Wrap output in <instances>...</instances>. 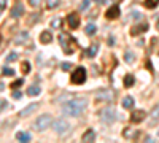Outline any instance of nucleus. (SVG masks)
Here are the masks:
<instances>
[{"instance_id": "14", "label": "nucleus", "mask_w": 159, "mask_h": 143, "mask_svg": "<svg viewBox=\"0 0 159 143\" xmlns=\"http://www.w3.org/2000/svg\"><path fill=\"white\" fill-rule=\"evenodd\" d=\"M96 140V132L92 129H88L86 132L83 134V137H81V142H86V143H91Z\"/></svg>"}, {"instance_id": "27", "label": "nucleus", "mask_w": 159, "mask_h": 143, "mask_svg": "<svg viewBox=\"0 0 159 143\" xmlns=\"http://www.w3.org/2000/svg\"><path fill=\"white\" fill-rule=\"evenodd\" d=\"M57 3H59V0H46V6H48L49 10H51V8H56Z\"/></svg>"}, {"instance_id": "38", "label": "nucleus", "mask_w": 159, "mask_h": 143, "mask_svg": "<svg viewBox=\"0 0 159 143\" xmlns=\"http://www.w3.org/2000/svg\"><path fill=\"white\" fill-rule=\"evenodd\" d=\"M0 103H2V110H5V108L8 107V102H6L5 99H2V102H0Z\"/></svg>"}, {"instance_id": "12", "label": "nucleus", "mask_w": 159, "mask_h": 143, "mask_svg": "<svg viewBox=\"0 0 159 143\" xmlns=\"http://www.w3.org/2000/svg\"><path fill=\"white\" fill-rule=\"evenodd\" d=\"M22 13H24V5H22L21 2H18L16 5H14L13 8H11V13H10V14H11V18H14V19H16V18L21 16Z\"/></svg>"}, {"instance_id": "8", "label": "nucleus", "mask_w": 159, "mask_h": 143, "mask_svg": "<svg viewBox=\"0 0 159 143\" xmlns=\"http://www.w3.org/2000/svg\"><path fill=\"white\" fill-rule=\"evenodd\" d=\"M111 99H113V94H111L110 91H105V89H99L97 94H96V100H103V102H111Z\"/></svg>"}, {"instance_id": "22", "label": "nucleus", "mask_w": 159, "mask_h": 143, "mask_svg": "<svg viewBox=\"0 0 159 143\" xmlns=\"http://www.w3.org/2000/svg\"><path fill=\"white\" fill-rule=\"evenodd\" d=\"M40 88L38 86H30L29 89H27V94L30 95V97H35V95H40Z\"/></svg>"}, {"instance_id": "36", "label": "nucleus", "mask_w": 159, "mask_h": 143, "mask_svg": "<svg viewBox=\"0 0 159 143\" xmlns=\"http://www.w3.org/2000/svg\"><path fill=\"white\" fill-rule=\"evenodd\" d=\"M132 18H134V19H137V21H138V19H142V18H143V14H142V13H138V11H135V13L132 14Z\"/></svg>"}, {"instance_id": "10", "label": "nucleus", "mask_w": 159, "mask_h": 143, "mask_svg": "<svg viewBox=\"0 0 159 143\" xmlns=\"http://www.w3.org/2000/svg\"><path fill=\"white\" fill-rule=\"evenodd\" d=\"M145 118H146V113L143 110H135V111H132V115H130V121H132L134 124L142 122Z\"/></svg>"}, {"instance_id": "25", "label": "nucleus", "mask_w": 159, "mask_h": 143, "mask_svg": "<svg viewBox=\"0 0 159 143\" xmlns=\"http://www.w3.org/2000/svg\"><path fill=\"white\" fill-rule=\"evenodd\" d=\"M134 83H135V80H134L132 75H126V76H124V86H126V88H130Z\"/></svg>"}, {"instance_id": "28", "label": "nucleus", "mask_w": 159, "mask_h": 143, "mask_svg": "<svg viewBox=\"0 0 159 143\" xmlns=\"http://www.w3.org/2000/svg\"><path fill=\"white\" fill-rule=\"evenodd\" d=\"M2 73H3V75H8V76H13L14 75V70H13V68H8V67H3L2 68Z\"/></svg>"}, {"instance_id": "7", "label": "nucleus", "mask_w": 159, "mask_h": 143, "mask_svg": "<svg viewBox=\"0 0 159 143\" xmlns=\"http://www.w3.org/2000/svg\"><path fill=\"white\" fill-rule=\"evenodd\" d=\"M67 22L70 29H78L80 27V14L78 13H70L67 16Z\"/></svg>"}, {"instance_id": "5", "label": "nucleus", "mask_w": 159, "mask_h": 143, "mask_svg": "<svg viewBox=\"0 0 159 143\" xmlns=\"http://www.w3.org/2000/svg\"><path fill=\"white\" fill-rule=\"evenodd\" d=\"M70 81L73 84H83L84 81H86V70H84L83 67H78L75 68L70 76Z\"/></svg>"}, {"instance_id": "34", "label": "nucleus", "mask_w": 159, "mask_h": 143, "mask_svg": "<svg viewBox=\"0 0 159 143\" xmlns=\"http://www.w3.org/2000/svg\"><path fill=\"white\" fill-rule=\"evenodd\" d=\"M51 26L54 27V29H57V27L61 26V19H53V21H51Z\"/></svg>"}, {"instance_id": "29", "label": "nucleus", "mask_w": 159, "mask_h": 143, "mask_svg": "<svg viewBox=\"0 0 159 143\" xmlns=\"http://www.w3.org/2000/svg\"><path fill=\"white\" fill-rule=\"evenodd\" d=\"M18 59V53H11L6 56V62H13V60H16Z\"/></svg>"}, {"instance_id": "23", "label": "nucleus", "mask_w": 159, "mask_h": 143, "mask_svg": "<svg viewBox=\"0 0 159 143\" xmlns=\"http://www.w3.org/2000/svg\"><path fill=\"white\" fill-rule=\"evenodd\" d=\"M143 5H145L148 10H153V8H156V6L159 5V0H145Z\"/></svg>"}, {"instance_id": "35", "label": "nucleus", "mask_w": 159, "mask_h": 143, "mask_svg": "<svg viewBox=\"0 0 159 143\" xmlns=\"http://www.w3.org/2000/svg\"><path fill=\"white\" fill-rule=\"evenodd\" d=\"M40 2H41V0H29L30 6H38V5H40Z\"/></svg>"}, {"instance_id": "40", "label": "nucleus", "mask_w": 159, "mask_h": 143, "mask_svg": "<svg viewBox=\"0 0 159 143\" xmlns=\"http://www.w3.org/2000/svg\"><path fill=\"white\" fill-rule=\"evenodd\" d=\"M5 6H6V0H2V6H0V8H2V11L5 10Z\"/></svg>"}, {"instance_id": "1", "label": "nucleus", "mask_w": 159, "mask_h": 143, "mask_svg": "<svg viewBox=\"0 0 159 143\" xmlns=\"http://www.w3.org/2000/svg\"><path fill=\"white\" fill-rule=\"evenodd\" d=\"M86 99H73L62 107V111H64L65 116H80L86 110Z\"/></svg>"}, {"instance_id": "42", "label": "nucleus", "mask_w": 159, "mask_h": 143, "mask_svg": "<svg viewBox=\"0 0 159 143\" xmlns=\"http://www.w3.org/2000/svg\"><path fill=\"white\" fill-rule=\"evenodd\" d=\"M96 2H99V3H103V0H96Z\"/></svg>"}, {"instance_id": "3", "label": "nucleus", "mask_w": 159, "mask_h": 143, "mask_svg": "<svg viewBox=\"0 0 159 143\" xmlns=\"http://www.w3.org/2000/svg\"><path fill=\"white\" fill-rule=\"evenodd\" d=\"M99 115H100V118H102V121L107 122V124H111V122L116 119V116H118V115H116V110L113 107H105L103 110H100Z\"/></svg>"}, {"instance_id": "21", "label": "nucleus", "mask_w": 159, "mask_h": 143, "mask_svg": "<svg viewBox=\"0 0 159 143\" xmlns=\"http://www.w3.org/2000/svg\"><path fill=\"white\" fill-rule=\"evenodd\" d=\"M134 97H130V95H127V97H124V100H123V107L124 108H132L134 107Z\"/></svg>"}, {"instance_id": "6", "label": "nucleus", "mask_w": 159, "mask_h": 143, "mask_svg": "<svg viewBox=\"0 0 159 143\" xmlns=\"http://www.w3.org/2000/svg\"><path fill=\"white\" fill-rule=\"evenodd\" d=\"M53 127H54V130H56V134H59V135H64L70 130V124H68L65 119H57V121H54Z\"/></svg>"}, {"instance_id": "33", "label": "nucleus", "mask_w": 159, "mask_h": 143, "mask_svg": "<svg viewBox=\"0 0 159 143\" xmlns=\"http://www.w3.org/2000/svg\"><path fill=\"white\" fill-rule=\"evenodd\" d=\"M70 67H72L70 62H62V64H61V68H62V70H70Z\"/></svg>"}, {"instance_id": "13", "label": "nucleus", "mask_w": 159, "mask_h": 143, "mask_svg": "<svg viewBox=\"0 0 159 143\" xmlns=\"http://www.w3.org/2000/svg\"><path fill=\"white\" fill-rule=\"evenodd\" d=\"M37 108H38V103H30V105H27L24 108V110L19 111V116H29V115H32Z\"/></svg>"}, {"instance_id": "26", "label": "nucleus", "mask_w": 159, "mask_h": 143, "mask_svg": "<svg viewBox=\"0 0 159 143\" xmlns=\"http://www.w3.org/2000/svg\"><path fill=\"white\" fill-rule=\"evenodd\" d=\"M124 59H126V62H127V64H132L134 60H135L134 53H132V51H126V53H124Z\"/></svg>"}, {"instance_id": "9", "label": "nucleus", "mask_w": 159, "mask_h": 143, "mask_svg": "<svg viewBox=\"0 0 159 143\" xmlns=\"http://www.w3.org/2000/svg\"><path fill=\"white\" fill-rule=\"evenodd\" d=\"M148 29H150L148 22H143V24H138V26H135V27L130 29V35L132 37L140 35V33H143V32H148Z\"/></svg>"}, {"instance_id": "30", "label": "nucleus", "mask_w": 159, "mask_h": 143, "mask_svg": "<svg viewBox=\"0 0 159 143\" xmlns=\"http://www.w3.org/2000/svg\"><path fill=\"white\" fill-rule=\"evenodd\" d=\"M89 3H91V0H83V2L80 3V10H88V6H89Z\"/></svg>"}, {"instance_id": "15", "label": "nucleus", "mask_w": 159, "mask_h": 143, "mask_svg": "<svg viewBox=\"0 0 159 143\" xmlns=\"http://www.w3.org/2000/svg\"><path fill=\"white\" fill-rule=\"evenodd\" d=\"M51 40H53V35H51V32H49V30H45V32H41V35H40V41H41L43 45L51 43Z\"/></svg>"}, {"instance_id": "37", "label": "nucleus", "mask_w": 159, "mask_h": 143, "mask_svg": "<svg viewBox=\"0 0 159 143\" xmlns=\"http://www.w3.org/2000/svg\"><path fill=\"white\" fill-rule=\"evenodd\" d=\"M13 97H14V99H21L22 94H21V92H18V91H14V92H13Z\"/></svg>"}, {"instance_id": "31", "label": "nucleus", "mask_w": 159, "mask_h": 143, "mask_svg": "<svg viewBox=\"0 0 159 143\" xmlns=\"http://www.w3.org/2000/svg\"><path fill=\"white\" fill-rule=\"evenodd\" d=\"M22 83H24V80H16L13 84H11V89H16V88L22 86Z\"/></svg>"}, {"instance_id": "17", "label": "nucleus", "mask_w": 159, "mask_h": 143, "mask_svg": "<svg viewBox=\"0 0 159 143\" xmlns=\"http://www.w3.org/2000/svg\"><path fill=\"white\" fill-rule=\"evenodd\" d=\"M30 138H32V135H30L29 132H18V134H16V140L22 142V143L30 142Z\"/></svg>"}, {"instance_id": "24", "label": "nucleus", "mask_w": 159, "mask_h": 143, "mask_svg": "<svg viewBox=\"0 0 159 143\" xmlns=\"http://www.w3.org/2000/svg\"><path fill=\"white\" fill-rule=\"evenodd\" d=\"M84 32H86L88 35H94V33L97 32V27H96L94 24H88L86 27H84Z\"/></svg>"}, {"instance_id": "39", "label": "nucleus", "mask_w": 159, "mask_h": 143, "mask_svg": "<svg viewBox=\"0 0 159 143\" xmlns=\"http://www.w3.org/2000/svg\"><path fill=\"white\" fill-rule=\"evenodd\" d=\"M108 43L113 46V45H115V38H113V37H110V38H108Z\"/></svg>"}, {"instance_id": "4", "label": "nucleus", "mask_w": 159, "mask_h": 143, "mask_svg": "<svg viewBox=\"0 0 159 143\" xmlns=\"http://www.w3.org/2000/svg\"><path fill=\"white\" fill-rule=\"evenodd\" d=\"M51 121H53V119H51L49 115H43V116H40L35 122H34V129L38 130V132H41V130L48 129L49 124H51Z\"/></svg>"}, {"instance_id": "20", "label": "nucleus", "mask_w": 159, "mask_h": 143, "mask_svg": "<svg viewBox=\"0 0 159 143\" xmlns=\"http://www.w3.org/2000/svg\"><path fill=\"white\" fill-rule=\"evenodd\" d=\"M27 40H29V33H27V32H21V33H19V35L16 37L14 43H16V45H24Z\"/></svg>"}, {"instance_id": "11", "label": "nucleus", "mask_w": 159, "mask_h": 143, "mask_svg": "<svg viewBox=\"0 0 159 143\" xmlns=\"http://www.w3.org/2000/svg\"><path fill=\"white\" fill-rule=\"evenodd\" d=\"M105 16H107V19H116V18L119 16V5H118V3H115L111 8L107 10Z\"/></svg>"}, {"instance_id": "2", "label": "nucleus", "mask_w": 159, "mask_h": 143, "mask_svg": "<svg viewBox=\"0 0 159 143\" xmlns=\"http://www.w3.org/2000/svg\"><path fill=\"white\" fill-rule=\"evenodd\" d=\"M59 43L64 49V54H73V49L76 48V40L73 37H68L67 33H61L59 35Z\"/></svg>"}, {"instance_id": "41", "label": "nucleus", "mask_w": 159, "mask_h": 143, "mask_svg": "<svg viewBox=\"0 0 159 143\" xmlns=\"http://www.w3.org/2000/svg\"><path fill=\"white\" fill-rule=\"evenodd\" d=\"M156 26H158V29H159V19H158V21H156Z\"/></svg>"}, {"instance_id": "32", "label": "nucleus", "mask_w": 159, "mask_h": 143, "mask_svg": "<svg viewBox=\"0 0 159 143\" xmlns=\"http://www.w3.org/2000/svg\"><path fill=\"white\" fill-rule=\"evenodd\" d=\"M30 70V64L29 62H22V73H29Z\"/></svg>"}, {"instance_id": "19", "label": "nucleus", "mask_w": 159, "mask_h": 143, "mask_svg": "<svg viewBox=\"0 0 159 143\" xmlns=\"http://www.w3.org/2000/svg\"><path fill=\"white\" fill-rule=\"evenodd\" d=\"M150 124H154V122H158L159 121V105H156L153 108V111H151V115H150Z\"/></svg>"}, {"instance_id": "16", "label": "nucleus", "mask_w": 159, "mask_h": 143, "mask_svg": "<svg viewBox=\"0 0 159 143\" xmlns=\"http://www.w3.org/2000/svg\"><path fill=\"white\" fill-rule=\"evenodd\" d=\"M97 49H99V45H97V43L91 45V46L86 49V51H84V56H86V57H94L96 54H97Z\"/></svg>"}, {"instance_id": "18", "label": "nucleus", "mask_w": 159, "mask_h": 143, "mask_svg": "<svg viewBox=\"0 0 159 143\" xmlns=\"http://www.w3.org/2000/svg\"><path fill=\"white\" fill-rule=\"evenodd\" d=\"M123 135H124V138H137L138 137V130H135V129H124V132H123Z\"/></svg>"}]
</instances>
